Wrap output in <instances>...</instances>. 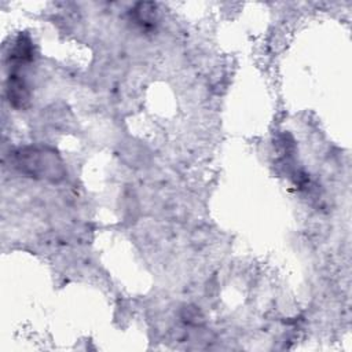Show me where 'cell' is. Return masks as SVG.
I'll return each instance as SVG.
<instances>
[{"label": "cell", "instance_id": "cell-1", "mask_svg": "<svg viewBox=\"0 0 352 352\" xmlns=\"http://www.w3.org/2000/svg\"><path fill=\"white\" fill-rule=\"evenodd\" d=\"M16 165L21 168V170L30 175L52 179H55L58 172L62 170V164L54 153L36 148L19 151V154H16Z\"/></svg>", "mask_w": 352, "mask_h": 352}, {"label": "cell", "instance_id": "cell-2", "mask_svg": "<svg viewBox=\"0 0 352 352\" xmlns=\"http://www.w3.org/2000/svg\"><path fill=\"white\" fill-rule=\"evenodd\" d=\"M8 96H10V102L15 107H23L29 100L28 88H26L23 80H21L18 76H11V78H10Z\"/></svg>", "mask_w": 352, "mask_h": 352}]
</instances>
